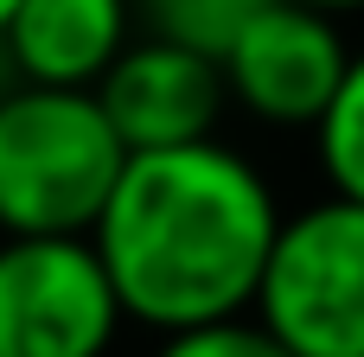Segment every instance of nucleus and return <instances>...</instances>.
Returning <instances> with one entry per match:
<instances>
[{
  "label": "nucleus",
  "instance_id": "f257e3e1",
  "mask_svg": "<svg viewBox=\"0 0 364 357\" xmlns=\"http://www.w3.org/2000/svg\"><path fill=\"white\" fill-rule=\"evenodd\" d=\"M275 230L282 204L269 179L218 141H186L128 153L90 243L122 313L154 332H179L256 307Z\"/></svg>",
  "mask_w": 364,
  "mask_h": 357
},
{
  "label": "nucleus",
  "instance_id": "f03ea898",
  "mask_svg": "<svg viewBox=\"0 0 364 357\" xmlns=\"http://www.w3.org/2000/svg\"><path fill=\"white\" fill-rule=\"evenodd\" d=\"M128 147L96 89L6 83L0 89V230L6 236H90Z\"/></svg>",
  "mask_w": 364,
  "mask_h": 357
},
{
  "label": "nucleus",
  "instance_id": "7ed1b4c3",
  "mask_svg": "<svg viewBox=\"0 0 364 357\" xmlns=\"http://www.w3.org/2000/svg\"><path fill=\"white\" fill-rule=\"evenodd\" d=\"M256 319L294 357H364V204L326 198L282 217Z\"/></svg>",
  "mask_w": 364,
  "mask_h": 357
},
{
  "label": "nucleus",
  "instance_id": "20e7f679",
  "mask_svg": "<svg viewBox=\"0 0 364 357\" xmlns=\"http://www.w3.org/2000/svg\"><path fill=\"white\" fill-rule=\"evenodd\" d=\"M122 319V294L90 236L0 243V357H102Z\"/></svg>",
  "mask_w": 364,
  "mask_h": 357
},
{
  "label": "nucleus",
  "instance_id": "39448f33",
  "mask_svg": "<svg viewBox=\"0 0 364 357\" xmlns=\"http://www.w3.org/2000/svg\"><path fill=\"white\" fill-rule=\"evenodd\" d=\"M346 70H352V51L333 13L307 0H269L224 51L230 102H243L256 121H275V128H314L333 109Z\"/></svg>",
  "mask_w": 364,
  "mask_h": 357
},
{
  "label": "nucleus",
  "instance_id": "423d86ee",
  "mask_svg": "<svg viewBox=\"0 0 364 357\" xmlns=\"http://www.w3.org/2000/svg\"><path fill=\"white\" fill-rule=\"evenodd\" d=\"M96 102L115 121L128 153H154V147L211 141V128L230 102V83H224L218 57L154 32L141 45H122V57L96 83Z\"/></svg>",
  "mask_w": 364,
  "mask_h": 357
},
{
  "label": "nucleus",
  "instance_id": "0eeeda50",
  "mask_svg": "<svg viewBox=\"0 0 364 357\" xmlns=\"http://www.w3.org/2000/svg\"><path fill=\"white\" fill-rule=\"evenodd\" d=\"M128 45V0H19L0 26L6 70L19 83L96 89Z\"/></svg>",
  "mask_w": 364,
  "mask_h": 357
},
{
  "label": "nucleus",
  "instance_id": "6e6552de",
  "mask_svg": "<svg viewBox=\"0 0 364 357\" xmlns=\"http://www.w3.org/2000/svg\"><path fill=\"white\" fill-rule=\"evenodd\" d=\"M314 134H320V166H326L333 192L364 204V57H352L333 109L314 121Z\"/></svg>",
  "mask_w": 364,
  "mask_h": 357
},
{
  "label": "nucleus",
  "instance_id": "1a4fd4ad",
  "mask_svg": "<svg viewBox=\"0 0 364 357\" xmlns=\"http://www.w3.org/2000/svg\"><path fill=\"white\" fill-rule=\"evenodd\" d=\"M262 6H269V0H147V19H154L160 38L192 45V51H205V57L224 64V51L243 38V26H250Z\"/></svg>",
  "mask_w": 364,
  "mask_h": 357
},
{
  "label": "nucleus",
  "instance_id": "9d476101",
  "mask_svg": "<svg viewBox=\"0 0 364 357\" xmlns=\"http://www.w3.org/2000/svg\"><path fill=\"white\" fill-rule=\"evenodd\" d=\"M154 357H294L262 319H243V313H230V319H205V326H179V332H166V345Z\"/></svg>",
  "mask_w": 364,
  "mask_h": 357
},
{
  "label": "nucleus",
  "instance_id": "9b49d317",
  "mask_svg": "<svg viewBox=\"0 0 364 357\" xmlns=\"http://www.w3.org/2000/svg\"><path fill=\"white\" fill-rule=\"evenodd\" d=\"M307 6H320V13H352V6H364V0H307Z\"/></svg>",
  "mask_w": 364,
  "mask_h": 357
},
{
  "label": "nucleus",
  "instance_id": "f8f14e48",
  "mask_svg": "<svg viewBox=\"0 0 364 357\" xmlns=\"http://www.w3.org/2000/svg\"><path fill=\"white\" fill-rule=\"evenodd\" d=\"M13 6H19V0H0V26H6V13H13Z\"/></svg>",
  "mask_w": 364,
  "mask_h": 357
}]
</instances>
